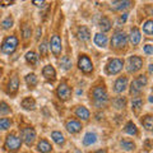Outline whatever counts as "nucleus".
<instances>
[{"mask_svg":"<svg viewBox=\"0 0 153 153\" xmlns=\"http://www.w3.org/2000/svg\"><path fill=\"white\" fill-rule=\"evenodd\" d=\"M133 5L131 0H114L111 4V9L115 12H120L124 10V9H128Z\"/></svg>","mask_w":153,"mask_h":153,"instance_id":"12","label":"nucleus"},{"mask_svg":"<svg viewBox=\"0 0 153 153\" xmlns=\"http://www.w3.org/2000/svg\"><path fill=\"white\" fill-rule=\"evenodd\" d=\"M75 115L78 116L79 119H82V120H88L89 119V111L87 108H85L84 106H79V107H76L75 110Z\"/></svg>","mask_w":153,"mask_h":153,"instance_id":"21","label":"nucleus"},{"mask_svg":"<svg viewBox=\"0 0 153 153\" xmlns=\"http://www.w3.org/2000/svg\"><path fill=\"white\" fill-rule=\"evenodd\" d=\"M18 87H19V79L17 75H14L10 78V80H9L8 83V93H16L18 91Z\"/></svg>","mask_w":153,"mask_h":153,"instance_id":"17","label":"nucleus"},{"mask_svg":"<svg viewBox=\"0 0 153 153\" xmlns=\"http://www.w3.org/2000/svg\"><path fill=\"white\" fill-rule=\"evenodd\" d=\"M142 124H143V126H144L147 130H152V128H153V117L151 116V115H147V116H144L142 119Z\"/></svg>","mask_w":153,"mask_h":153,"instance_id":"30","label":"nucleus"},{"mask_svg":"<svg viewBox=\"0 0 153 153\" xmlns=\"http://www.w3.org/2000/svg\"><path fill=\"white\" fill-rule=\"evenodd\" d=\"M143 50H144V52H146L148 56H151V55L153 54V46H152V45H146Z\"/></svg>","mask_w":153,"mask_h":153,"instance_id":"40","label":"nucleus"},{"mask_svg":"<svg viewBox=\"0 0 153 153\" xmlns=\"http://www.w3.org/2000/svg\"><path fill=\"white\" fill-rule=\"evenodd\" d=\"M143 66V59L140 56H130L128 61V71L129 73H135Z\"/></svg>","mask_w":153,"mask_h":153,"instance_id":"9","label":"nucleus"},{"mask_svg":"<svg viewBox=\"0 0 153 153\" xmlns=\"http://www.w3.org/2000/svg\"><path fill=\"white\" fill-rule=\"evenodd\" d=\"M42 74H44L45 78L49 79V80H55V78H56V71H55L52 65H46L44 68V70H42Z\"/></svg>","mask_w":153,"mask_h":153,"instance_id":"16","label":"nucleus"},{"mask_svg":"<svg viewBox=\"0 0 153 153\" xmlns=\"http://www.w3.org/2000/svg\"><path fill=\"white\" fill-rule=\"evenodd\" d=\"M123 66H124V61L121 59H111L106 66V73L110 75L117 74L123 69Z\"/></svg>","mask_w":153,"mask_h":153,"instance_id":"6","label":"nucleus"},{"mask_svg":"<svg viewBox=\"0 0 153 153\" xmlns=\"http://www.w3.org/2000/svg\"><path fill=\"white\" fill-rule=\"evenodd\" d=\"M18 46V38L16 36H8L1 44V51L4 54L10 55L17 50Z\"/></svg>","mask_w":153,"mask_h":153,"instance_id":"3","label":"nucleus"},{"mask_svg":"<svg viewBox=\"0 0 153 153\" xmlns=\"http://www.w3.org/2000/svg\"><path fill=\"white\" fill-rule=\"evenodd\" d=\"M21 146H22V139L19 137H17L16 134H9L5 139V144H4L5 149L10 152H17L21 148Z\"/></svg>","mask_w":153,"mask_h":153,"instance_id":"5","label":"nucleus"},{"mask_svg":"<svg viewBox=\"0 0 153 153\" xmlns=\"http://www.w3.org/2000/svg\"><path fill=\"white\" fill-rule=\"evenodd\" d=\"M107 42H108L107 36H105L103 33H97V35L94 36V44L100 47H106Z\"/></svg>","mask_w":153,"mask_h":153,"instance_id":"20","label":"nucleus"},{"mask_svg":"<svg viewBox=\"0 0 153 153\" xmlns=\"http://www.w3.org/2000/svg\"><path fill=\"white\" fill-rule=\"evenodd\" d=\"M12 125V120L8 117H1L0 119V130H7Z\"/></svg>","mask_w":153,"mask_h":153,"instance_id":"34","label":"nucleus"},{"mask_svg":"<svg viewBox=\"0 0 153 153\" xmlns=\"http://www.w3.org/2000/svg\"><path fill=\"white\" fill-rule=\"evenodd\" d=\"M40 35H41V28H37V33H36V38H37V40L40 38Z\"/></svg>","mask_w":153,"mask_h":153,"instance_id":"43","label":"nucleus"},{"mask_svg":"<svg viewBox=\"0 0 153 153\" xmlns=\"http://www.w3.org/2000/svg\"><path fill=\"white\" fill-rule=\"evenodd\" d=\"M143 32L147 33V36H149V37L153 35V22L151 21V19L147 21L144 25H143Z\"/></svg>","mask_w":153,"mask_h":153,"instance_id":"31","label":"nucleus"},{"mask_svg":"<svg viewBox=\"0 0 153 153\" xmlns=\"http://www.w3.org/2000/svg\"><path fill=\"white\" fill-rule=\"evenodd\" d=\"M96 153H106V151H102L101 149V151H98V152H96Z\"/></svg>","mask_w":153,"mask_h":153,"instance_id":"44","label":"nucleus"},{"mask_svg":"<svg viewBox=\"0 0 153 153\" xmlns=\"http://www.w3.org/2000/svg\"><path fill=\"white\" fill-rule=\"evenodd\" d=\"M66 130H68L69 133L71 134H75V133H78L80 129H82V124H80L79 121H76V120H69L68 123H66Z\"/></svg>","mask_w":153,"mask_h":153,"instance_id":"14","label":"nucleus"},{"mask_svg":"<svg viewBox=\"0 0 153 153\" xmlns=\"http://www.w3.org/2000/svg\"><path fill=\"white\" fill-rule=\"evenodd\" d=\"M112 103H114L115 108L120 110V108H124V107H125L126 101H125V98H124V97H117V98H115V100H114Z\"/></svg>","mask_w":153,"mask_h":153,"instance_id":"33","label":"nucleus"},{"mask_svg":"<svg viewBox=\"0 0 153 153\" xmlns=\"http://www.w3.org/2000/svg\"><path fill=\"white\" fill-rule=\"evenodd\" d=\"M50 49H51L52 54H54L55 56H59L61 54V49H63V46H61V40H60L59 35H54L51 37Z\"/></svg>","mask_w":153,"mask_h":153,"instance_id":"11","label":"nucleus"},{"mask_svg":"<svg viewBox=\"0 0 153 153\" xmlns=\"http://www.w3.org/2000/svg\"><path fill=\"white\" fill-rule=\"evenodd\" d=\"M31 33H32L31 27L28 26L27 23H25V25L22 26V35H23V38H25V40H28V38L31 37Z\"/></svg>","mask_w":153,"mask_h":153,"instance_id":"36","label":"nucleus"},{"mask_svg":"<svg viewBox=\"0 0 153 153\" xmlns=\"http://www.w3.org/2000/svg\"><path fill=\"white\" fill-rule=\"evenodd\" d=\"M22 107L25 110H35L36 107V101L32 97H26L22 101Z\"/></svg>","mask_w":153,"mask_h":153,"instance_id":"22","label":"nucleus"},{"mask_svg":"<svg viewBox=\"0 0 153 153\" xmlns=\"http://www.w3.org/2000/svg\"><path fill=\"white\" fill-rule=\"evenodd\" d=\"M40 52H41V55L42 56H46L47 55V42L44 41L42 44L40 45Z\"/></svg>","mask_w":153,"mask_h":153,"instance_id":"39","label":"nucleus"},{"mask_svg":"<svg viewBox=\"0 0 153 153\" xmlns=\"http://www.w3.org/2000/svg\"><path fill=\"white\" fill-rule=\"evenodd\" d=\"M56 93H57V97H59L60 100L66 101V100H69L70 96H71V89L66 83H60L59 87H57Z\"/></svg>","mask_w":153,"mask_h":153,"instance_id":"10","label":"nucleus"},{"mask_svg":"<svg viewBox=\"0 0 153 153\" xmlns=\"http://www.w3.org/2000/svg\"><path fill=\"white\" fill-rule=\"evenodd\" d=\"M78 66H79V69L85 74H88L93 70V64H92V61H91V59L87 55H80L79 56Z\"/></svg>","mask_w":153,"mask_h":153,"instance_id":"8","label":"nucleus"},{"mask_svg":"<svg viewBox=\"0 0 153 153\" xmlns=\"http://www.w3.org/2000/svg\"><path fill=\"white\" fill-rule=\"evenodd\" d=\"M97 140V135L94 133H87L83 138V144L84 146H92Z\"/></svg>","mask_w":153,"mask_h":153,"instance_id":"23","label":"nucleus"},{"mask_svg":"<svg viewBox=\"0 0 153 153\" xmlns=\"http://www.w3.org/2000/svg\"><path fill=\"white\" fill-rule=\"evenodd\" d=\"M128 87V78L126 76H120V78L116 79V82L114 84V91L116 93H121L126 89Z\"/></svg>","mask_w":153,"mask_h":153,"instance_id":"13","label":"nucleus"},{"mask_svg":"<svg viewBox=\"0 0 153 153\" xmlns=\"http://www.w3.org/2000/svg\"><path fill=\"white\" fill-rule=\"evenodd\" d=\"M26 82H27L30 88H35L36 84H37V76L35 74H28L26 76Z\"/></svg>","mask_w":153,"mask_h":153,"instance_id":"32","label":"nucleus"},{"mask_svg":"<svg viewBox=\"0 0 153 153\" xmlns=\"http://www.w3.org/2000/svg\"><path fill=\"white\" fill-rule=\"evenodd\" d=\"M60 66L63 68L64 70H69L71 66H73V63H71V60H70V57L68 55H65L61 57V60H60Z\"/></svg>","mask_w":153,"mask_h":153,"instance_id":"26","label":"nucleus"},{"mask_svg":"<svg viewBox=\"0 0 153 153\" xmlns=\"http://www.w3.org/2000/svg\"><path fill=\"white\" fill-rule=\"evenodd\" d=\"M76 36H78V38L80 41H88L91 38V32L88 30V27H85V26L79 27L78 32H76Z\"/></svg>","mask_w":153,"mask_h":153,"instance_id":"15","label":"nucleus"},{"mask_svg":"<svg viewBox=\"0 0 153 153\" xmlns=\"http://www.w3.org/2000/svg\"><path fill=\"white\" fill-rule=\"evenodd\" d=\"M21 134H22V139L25 140V143H26L27 146H32L33 144V142H35V139H36V131H35V129L31 128V126L23 128Z\"/></svg>","mask_w":153,"mask_h":153,"instance_id":"7","label":"nucleus"},{"mask_svg":"<svg viewBox=\"0 0 153 153\" xmlns=\"http://www.w3.org/2000/svg\"><path fill=\"white\" fill-rule=\"evenodd\" d=\"M13 27V18L12 17H7L4 21L1 22V28L3 30H9Z\"/></svg>","mask_w":153,"mask_h":153,"instance_id":"37","label":"nucleus"},{"mask_svg":"<svg viewBox=\"0 0 153 153\" xmlns=\"http://www.w3.org/2000/svg\"><path fill=\"white\" fill-rule=\"evenodd\" d=\"M128 44V36L125 35L124 31H116L112 36L111 40V46L114 49H123Z\"/></svg>","mask_w":153,"mask_h":153,"instance_id":"4","label":"nucleus"},{"mask_svg":"<svg viewBox=\"0 0 153 153\" xmlns=\"http://www.w3.org/2000/svg\"><path fill=\"white\" fill-rule=\"evenodd\" d=\"M0 76H1V69H0Z\"/></svg>","mask_w":153,"mask_h":153,"instance_id":"45","label":"nucleus"},{"mask_svg":"<svg viewBox=\"0 0 153 153\" xmlns=\"http://www.w3.org/2000/svg\"><path fill=\"white\" fill-rule=\"evenodd\" d=\"M148 83V79L146 75H138L135 79L131 82V85H130V94L133 96H139L142 93L143 88L147 85Z\"/></svg>","mask_w":153,"mask_h":153,"instance_id":"2","label":"nucleus"},{"mask_svg":"<svg viewBox=\"0 0 153 153\" xmlns=\"http://www.w3.org/2000/svg\"><path fill=\"white\" fill-rule=\"evenodd\" d=\"M10 112V107L7 102H0V115H7Z\"/></svg>","mask_w":153,"mask_h":153,"instance_id":"38","label":"nucleus"},{"mask_svg":"<svg viewBox=\"0 0 153 153\" xmlns=\"http://www.w3.org/2000/svg\"><path fill=\"white\" fill-rule=\"evenodd\" d=\"M100 28L102 30V32H107L111 30V22H110V19L106 17H102L101 21H100Z\"/></svg>","mask_w":153,"mask_h":153,"instance_id":"25","label":"nucleus"},{"mask_svg":"<svg viewBox=\"0 0 153 153\" xmlns=\"http://www.w3.org/2000/svg\"><path fill=\"white\" fill-rule=\"evenodd\" d=\"M128 16H129V14H128V13H124V14H123V16L120 17V22H125V21H126V19H128Z\"/></svg>","mask_w":153,"mask_h":153,"instance_id":"42","label":"nucleus"},{"mask_svg":"<svg viewBox=\"0 0 153 153\" xmlns=\"http://www.w3.org/2000/svg\"><path fill=\"white\" fill-rule=\"evenodd\" d=\"M26 60H27V63H28V64L35 65V64H37V61H38V56L36 55V52L28 51L27 54H26Z\"/></svg>","mask_w":153,"mask_h":153,"instance_id":"29","label":"nucleus"},{"mask_svg":"<svg viewBox=\"0 0 153 153\" xmlns=\"http://www.w3.org/2000/svg\"><path fill=\"white\" fill-rule=\"evenodd\" d=\"M33 4H35L36 7H44L45 0H33Z\"/></svg>","mask_w":153,"mask_h":153,"instance_id":"41","label":"nucleus"},{"mask_svg":"<svg viewBox=\"0 0 153 153\" xmlns=\"http://www.w3.org/2000/svg\"><path fill=\"white\" fill-rule=\"evenodd\" d=\"M51 138H52V140H54L56 144H59V146H63L65 143V138L60 131H52L51 133Z\"/></svg>","mask_w":153,"mask_h":153,"instance_id":"24","label":"nucleus"},{"mask_svg":"<svg viewBox=\"0 0 153 153\" xmlns=\"http://www.w3.org/2000/svg\"><path fill=\"white\" fill-rule=\"evenodd\" d=\"M125 133H128L129 135H138V129L133 121H129L125 125Z\"/></svg>","mask_w":153,"mask_h":153,"instance_id":"28","label":"nucleus"},{"mask_svg":"<svg viewBox=\"0 0 153 153\" xmlns=\"http://www.w3.org/2000/svg\"><path fill=\"white\" fill-rule=\"evenodd\" d=\"M140 38H142V36H140V31L138 30L137 27H134V28H131L130 30V42L131 44L135 46V45H138L140 42Z\"/></svg>","mask_w":153,"mask_h":153,"instance_id":"18","label":"nucleus"},{"mask_svg":"<svg viewBox=\"0 0 153 153\" xmlns=\"http://www.w3.org/2000/svg\"><path fill=\"white\" fill-rule=\"evenodd\" d=\"M120 146L123 147V149H125V151H134V148H135V144L130 140H121Z\"/></svg>","mask_w":153,"mask_h":153,"instance_id":"35","label":"nucleus"},{"mask_svg":"<svg viewBox=\"0 0 153 153\" xmlns=\"http://www.w3.org/2000/svg\"><path fill=\"white\" fill-rule=\"evenodd\" d=\"M37 149H38V152H41V153H49V152H51L52 147H51V144H50V143L47 142V140L42 139V140L38 142Z\"/></svg>","mask_w":153,"mask_h":153,"instance_id":"19","label":"nucleus"},{"mask_svg":"<svg viewBox=\"0 0 153 153\" xmlns=\"http://www.w3.org/2000/svg\"><path fill=\"white\" fill-rule=\"evenodd\" d=\"M92 100H93V103L96 107H98V108L103 107L108 101V94L106 92V89L103 87H100V85L98 87H94L92 91Z\"/></svg>","mask_w":153,"mask_h":153,"instance_id":"1","label":"nucleus"},{"mask_svg":"<svg viewBox=\"0 0 153 153\" xmlns=\"http://www.w3.org/2000/svg\"><path fill=\"white\" fill-rule=\"evenodd\" d=\"M131 106H133V110L135 112H138L139 110L143 107V98L139 97V96H137V97H134L133 98V101H131Z\"/></svg>","mask_w":153,"mask_h":153,"instance_id":"27","label":"nucleus"}]
</instances>
